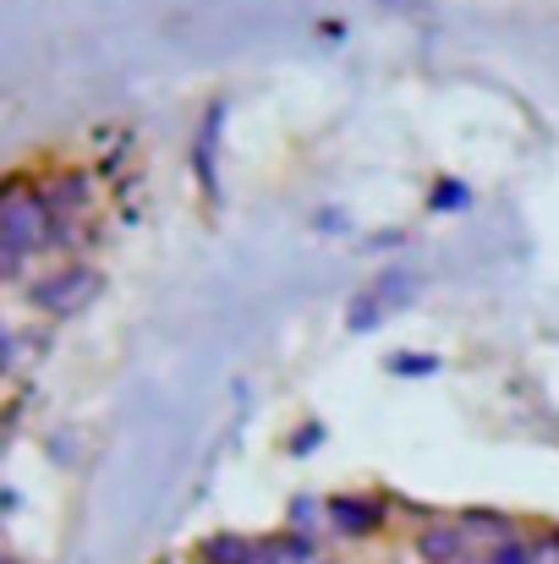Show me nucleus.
Returning <instances> with one entry per match:
<instances>
[{
  "instance_id": "obj_1",
  "label": "nucleus",
  "mask_w": 559,
  "mask_h": 564,
  "mask_svg": "<svg viewBox=\"0 0 559 564\" xmlns=\"http://www.w3.org/2000/svg\"><path fill=\"white\" fill-rule=\"evenodd\" d=\"M0 236H6V274H17L50 241V203H44V192L33 197L22 182H11L6 187V208H0Z\"/></svg>"
},
{
  "instance_id": "obj_2",
  "label": "nucleus",
  "mask_w": 559,
  "mask_h": 564,
  "mask_svg": "<svg viewBox=\"0 0 559 564\" xmlns=\"http://www.w3.org/2000/svg\"><path fill=\"white\" fill-rule=\"evenodd\" d=\"M94 291H99V274L77 263V269H61L55 280H44V285L33 291V302L50 307L55 318H72V313H83V307L94 302Z\"/></svg>"
},
{
  "instance_id": "obj_3",
  "label": "nucleus",
  "mask_w": 559,
  "mask_h": 564,
  "mask_svg": "<svg viewBox=\"0 0 559 564\" xmlns=\"http://www.w3.org/2000/svg\"><path fill=\"white\" fill-rule=\"evenodd\" d=\"M406 291H411V280H406V274H384V280H373L368 291L352 302V313H346V329H357V335L378 329V318H384L389 307H406Z\"/></svg>"
},
{
  "instance_id": "obj_4",
  "label": "nucleus",
  "mask_w": 559,
  "mask_h": 564,
  "mask_svg": "<svg viewBox=\"0 0 559 564\" xmlns=\"http://www.w3.org/2000/svg\"><path fill=\"white\" fill-rule=\"evenodd\" d=\"M335 510V527L341 532H352V538H363V532H373L384 516H378V505H368V499H335L330 505Z\"/></svg>"
},
{
  "instance_id": "obj_5",
  "label": "nucleus",
  "mask_w": 559,
  "mask_h": 564,
  "mask_svg": "<svg viewBox=\"0 0 559 564\" xmlns=\"http://www.w3.org/2000/svg\"><path fill=\"white\" fill-rule=\"evenodd\" d=\"M389 368H395V373H439V362H433V357H395Z\"/></svg>"
},
{
  "instance_id": "obj_6",
  "label": "nucleus",
  "mask_w": 559,
  "mask_h": 564,
  "mask_svg": "<svg viewBox=\"0 0 559 564\" xmlns=\"http://www.w3.org/2000/svg\"><path fill=\"white\" fill-rule=\"evenodd\" d=\"M439 203H466V187L461 182H444V187H433V208Z\"/></svg>"
},
{
  "instance_id": "obj_7",
  "label": "nucleus",
  "mask_w": 559,
  "mask_h": 564,
  "mask_svg": "<svg viewBox=\"0 0 559 564\" xmlns=\"http://www.w3.org/2000/svg\"><path fill=\"white\" fill-rule=\"evenodd\" d=\"M494 564H533V554H527L522 543H505V549L494 554Z\"/></svg>"
},
{
  "instance_id": "obj_8",
  "label": "nucleus",
  "mask_w": 559,
  "mask_h": 564,
  "mask_svg": "<svg viewBox=\"0 0 559 564\" xmlns=\"http://www.w3.org/2000/svg\"><path fill=\"white\" fill-rule=\"evenodd\" d=\"M319 438H324V427H319V422H308V433H297V438H291V449L302 455V449H313Z\"/></svg>"
}]
</instances>
